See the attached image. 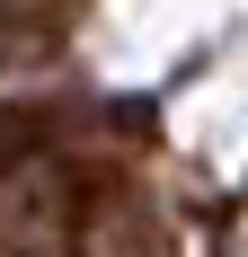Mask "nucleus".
Wrapping results in <instances>:
<instances>
[{
	"instance_id": "obj_1",
	"label": "nucleus",
	"mask_w": 248,
	"mask_h": 257,
	"mask_svg": "<svg viewBox=\"0 0 248 257\" xmlns=\"http://www.w3.org/2000/svg\"><path fill=\"white\" fill-rule=\"evenodd\" d=\"M0 53H9V18H0Z\"/></svg>"
}]
</instances>
